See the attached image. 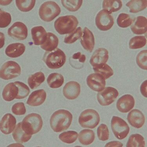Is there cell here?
Returning <instances> with one entry per match:
<instances>
[{
    "instance_id": "6da1fadb",
    "label": "cell",
    "mask_w": 147,
    "mask_h": 147,
    "mask_svg": "<svg viewBox=\"0 0 147 147\" xmlns=\"http://www.w3.org/2000/svg\"><path fill=\"white\" fill-rule=\"evenodd\" d=\"M73 116L69 111L60 109L53 114L50 118V124L53 131L61 132L69 128L71 124Z\"/></svg>"
},
{
    "instance_id": "7a4b0ae2",
    "label": "cell",
    "mask_w": 147,
    "mask_h": 147,
    "mask_svg": "<svg viewBox=\"0 0 147 147\" xmlns=\"http://www.w3.org/2000/svg\"><path fill=\"white\" fill-rule=\"evenodd\" d=\"M79 24L77 18L74 16H62L54 23L56 30L61 35L69 34L76 30Z\"/></svg>"
},
{
    "instance_id": "3957f363",
    "label": "cell",
    "mask_w": 147,
    "mask_h": 147,
    "mask_svg": "<svg viewBox=\"0 0 147 147\" xmlns=\"http://www.w3.org/2000/svg\"><path fill=\"white\" fill-rule=\"evenodd\" d=\"M43 60L49 68L56 69L62 67L66 61V56L59 48L45 53Z\"/></svg>"
},
{
    "instance_id": "277c9868",
    "label": "cell",
    "mask_w": 147,
    "mask_h": 147,
    "mask_svg": "<svg viewBox=\"0 0 147 147\" xmlns=\"http://www.w3.org/2000/svg\"><path fill=\"white\" fill-rule=\"evenodd\" d=\"M42 125L41 117L35 113L28 115L22 122V127L24 130L31 135L38 132L41 129Z\"/></svg>"
},
{
    "instance_id": "5b68a950",
    "label": "cell",
    "mask_w": 147,
    "mask_h": 147,
    "mask_svg": "<svg viewBox=\"0 0 147 147\" xmlns=\"http://www.w3.org/2000/svg\"><path fill=\"white\" fill-rule=\"evenodd\" d=\"M61 9L55 2H45L40 6L39 15L42 20L45 22H50L54 20L61 13Z\"/></svg>"
},
{
    "instance_id": "8992f818",
    "label": "cell",
    "mask_w": 147,
    "mask_h": 147,
    "mask_svg": "<svg viewBox=\"0 0 147 147\" xmlns=\"http://www.w3.org/2000/svg\"><path fill=\"white\" fill-rule=\"evenodd\" d=\"M100 118L98 113L94 109H87L80 115L79 122L84 128L94 129L99 124Z\"/></svg>"
},
{
    "instance_id": "52a82bcc",
    "label": "cell",
    "mask_w": 147,
    "mask_h": 147,
    "mask_svg": "<svg viewBox=\"0 0 147 147\" xmlns=\"http://www.w3.org/2000/svg\"><path fill=\"white\" fill-rule=\"evenodd\" d=\"M111 127L115 136L119 140L126 138L129 133L130 129L128 124L119 117H113Z\"/></svg>"
},
{
    "instance_id": "ba28073f",
    "label": "cell",
    "mask_w": 147,
    "mask_h": 147,
    "mask_svg": "<svg viewBox=\"0 0 147 147\" xmlns=\"http://www.w3.org/2000/svg\"><path fill=\"white\" fill-rule=\"evenodd\" d=\"M21 68L19 64L13 61L6 62L2 66L0 77L5 80L14 79L20 76Z\"/></svg>"
},
{
    "instance_id": "9c48e42d",
    "label": "cell",
    "mask_w": 147,
    "mask_h": 147,
    "mask_svg": "<svg viewBox=\"0 0 147 147\" xmlns=\"http://www.w3.org/2000/svg\"><path fill=\"white\" fill-rule=\"evenodd\" d=\"M119 95V92L116 89L108 87L98 93L97 100L102 106H108L114 102Z\"/></svg>"
},
{
    "instance_id": "30bf717a",
    "label": "cell",
    "mask_w": 147,
    "mask_h": 147,
    "mask_svg": "<svg viewBox=\"0 0 147 147\" xmlns=\"http://www.w3.org/2000/svg\"><path fill=\"white\" fill-rule=\"evenodd\" d=\"M112 16L105 9L101 10L95 18V24L98 28L101 31H107L112 28L114 24Z\"/></svg>"
},
{
    "instance_id": "8fae6325",
    "label": "cell",
    "mask_w": 147,
    "mask_h": 147,
    "mask_svg": "<svg viewBox=\"0 0 147 147\" xmlns=\"http://www.w3.org/2000/svg\"><path fill=\"white\" fill-rule=\"evenodd\" d=\"M28 32L26 26L20 22H15L7 31V34L9 36L19 40L25 39L27 37Z\"/></svg>"
},
{
    "instance_id": "7c38bea8",
    "label": "cell",
    "mask_w": 147,
    "mask_h": 147,
    "mask_svg": "<svg viewBox=\"0 0 147 147\" xmlns=\"http://www.w3.org/2000/svg\"><path fill=\"white\" fill-rule=\"evenodd\" d=\"M106 79L99 74H93L89 75L87 78V83L89 87L95 92L103 90L106 86Z\"/></svg>"
},
{
    "instance_id": "4fadbf2b",
    "label": "cell",
    "mask_w": 147,
    "mask_h": 147,
    "mask_svg": "<svg viewBox=\"0 0 147 147\" xmlns=\"http://www.w3.org/2000/svg\"><path fill=\"white\" fill-rule=\"evenodd\" d=\"M16 124L15 117L10 113H7L2 118L0 123L1 131L5 135L11 134L14 130Z\"/></svg>"
},
{
    "instance_id": "5bb4252c",
    "label": "cell",
    "mask_w": 147,
    "mask_h": 147,
    "mask_svg": "<svg viewBox=\"0 0 147 147\" xmlns=\"http://www.w3.org/2000/svg\"><path fill=\"white\" fill-rule=\"evenodd\" d=\"M135 104L134 97L131 95L127 94L119 98L117 101V107L120 112L126 113L134 108Z\"/></svg>"
},
{
    "instance_id": "9a60e30c",
    "label": "cell",
    "mask_w": 147,
    "mask_h": 147,
    "mask_svg": "<svg viewBox=\"0 0 147 147\" xmlns=\"http://www.w3.org/2000/svg\"><path fill=\"white\" fill-rule=\"evenodd\" d=\"M63 93L64 96L67 99H76L80 94V85L77 82H69L63 88Z\"/></svg>"
},
{
    "instance_id": "2e32d148",
    "label": "cell",
    "mask_w": 147,
    "mask_h": 147,
    "mask_svg": "<svg viewBox=\"0 0 147 147\" xmlns=\"http://www.w3.org/2000/svg\"><path fill=\"white\" fill-rule=\"evenodd\" d=\"M127 120L129 123L133 127L140 128L144 124L145 118L141 111L138 109H134L128 113Z\"/></svg>"
},
{
    "instance_id": "e0dca14e",
    "label": "cell",
    "mask_w": 147,
    "mask_h": 147,
    "mask_svg": "<svg viewBox=\"0 0 147 147\" xmlns=\"http://www.w3.org/2000/svg\"><path fill=\"white\" fill-rule=\"evenodd\" d=\"M80 39L82 46L85 50L92 52L95 46V38L92 32L87 28H85Z\"/></svg>"
},
{
    "instance_id": "ac0fdd59",
    "label": "cell",
    "mask_w": 147,
    "mask_h": 147,
    "mask_svg": "<svg viewBox=\"0 0 147 147\" xmlns=\"http://www.w3.org/2000/svg\"><path fill=\"white\" fill-rule=\"evenodd\" d=\"M109 58L108 51L105 48H99L95 50L91 57L90 62L93 67L107 63Z\"/></svg>"
},
{
    "instance_id": "d6986e66",
    "label": "cell",
    "mask_w": 147,
    "mask_h": 147,
    "mask_svg": "<svg viewBox=\"0 0 147 147\" xmlns=\"http://www.w3.org/2000/svg\"><path fill=\"white\" fill-rule=\"evenodd\" d=\"M47 98V93L44 90H39L34 91L31 93L27 104L32 107H37L42 105Z\"/></svg>"
},
{
    "instance_id": "ffe728a7",
    "label": "cell",
    "mask_w": 147,
    "mask_h": 147,
    "mask_svg": "<svg viewBox=\"0 0 147 147\" xmlns=\"http://www.w3.org/2000/svg\"><path fill=\"white\" fill-rule=\"evenodd\" d=\"M131 26L132 32L136 34L141 35L147 32V19L142 16H138L133 21Z\"/></svg>"
},
{
    "instance_id": "44dd1931",
    "label": "cell",
    "mask_w": 147,
    "mask_h": 147,
    "mask_svg": "<svg viewBox=\"0 0 147 147\" xmlns=\"http://www.w3.org/2000/svg\"><path fill=\"white\" fill-rule=\"evenodd\" d=\"M47 33L42 26L34 27L31 30L32 39L35 45H41L45 41Z\"/></svg>"
},
{
    "instance_id": "7402d4cb",
    "label": "cell",
    "mask_w": 147,
    "mask_h": 147,
    "mask_svg": "<svg viewBox=\"0 0 147 147\" xmlns=\"http://www.w3.org/2000/svg\"><path fill=\"white\" fill-rule=\"evenodd\" d=\"M25 46L23 44L16 43L10 44L6 48L5 53L7 56L17 58L22 55L25 50Z\"/></svg>"
},
{
    "instance_id": "603a6c76",
    "label": "cell",
    "mask_w": 147,
    "mask_h": 147,
    "mask_svg": "<svg viewBox=\"0 0 147 147\" xmlns=\"http://www.w3.org/2000/svg\"><path fill=\"white\" fill-rule=\"evenodd\" d=\"M19 93V89L15 83L11 82L8 84L3 90V99L7 101H11L17 98Z\"/></svg>"
},
{
    "instance_id": "cb8c5ba5",
    "label": "cell",
    "mask_w": 147,
    "mask_h": 147,
    "mask_svg": "<svg viewBox=\"0 0 147 147\" xmlns=\"http://www.w3.org/2000/svg\"><path fill=\"white\" fill-rule=\"evenodd\" d=\"M12 135L15 141L20 143L27 142L32 136V135L28 134L24 130L22 127V122L18 123L16 125Z\"/></svg>"
},
{
    "instance_id": "d4e9b609",
    "label": "cell",
    "mask_w": 147,
    "mask_h": 147,
    "mask_svg": "<svg viewBox=\"0 0 147 147\" xmlns=\"http://www.w3.org/2000/svg\"><path fill=\"white\" fill-rule=\"evenodd\" d=\"M59 44V39L55 34L51 32L47 33L45 42L40 46L43 50L47 51H53L57 48Z\"/></svg>"
},
{
    "instance_id": "484cf974",
    "label": "cell",
    "mask_w": 147,
    "mask_h": 147,
    "mask_svg": "<svg viewBox=\"0 0 147 147\" xmlns=\"http://www.w3.org/2000/svg\"><path fill=\"white\" fill-rule=\"evenodd\" d=\"M122 6V1L120 0H105L102 3L103 9L108 12L109 14L119 10Z\"/></svg>"
},
{
    "instance_id": "4316f807",
    "label": "cell",
    "mask_w": 147,
    "mask_h": 147,
    "mask_svg": "<svg viewBox=\"0 0 147 147\" xmlns=\"http://www.w3.org/2000/svg\"><path fill=\"white\" fill-rule=\"evenodd\" d=\"M47 82L50 88H58L61 87L64 84V77L58 73H52L48 76Z\"/></svg>"
},
{
    "instance_id": "83f0119b",
    "label": "cell",
    "mask_w": 147,
    "mask_h": 147,
    "mask_svg": "<svg viewBox=\"0 0 147 147\" xmlns=\"http://www.w3.org/2000/svg\"><path fill=\"white\" fill-rule=\"evenodd\" d=\"M129 7L130 12L137 13L146 8L147 0H131L126 4Z\"/></svg>"
},
{
    "instance_id": "f1b7e54d",
    "label": "cell",
    "mask_w": 147,
    "mask_h": 147,
    "mask_svg": "<svg viewBox=\"0 0 147 147\" xmlns=\"http://www.w3.org/2000/svg\"><path fill=\"white\" fill-rule=\"evenodd\" d=\"M95 138V134L92 130H82L79 134V141L80 143L84 145L91 144L94 141Z\"/></svg>"
},
{
    "instance_id": "f546056e",
    "label": "cell",
    "mask_w": 147,
    "mask_h": 147,
    "mask_svg": "<svg viewBox=\"0 0 147 147\" xmlns=\"http://www.w3.org/2000/svg\"><path fill=\"white\" fill-rule=\"evenodd\" d=\"M45 78L43 73L38 72L29 77L28 80V84L31 89L34 90L43 83L45 81Z\"/></svg>"
},
{
    "instance_id": "4dcf8cb0",
    "label": "cell",
    "mask_w": 147,
    "mask_h": 147,
    "mask_svg": "<svg viewBox=\"0 0 147 147\" xmlns=\"http://www.w3.org/2000/svg\"><path fill=\"white\" fill-rule=\"evenodd\" d=\"M93 69L96 74L102 76L105 79H107L113 76V70L108 64H101L93 67Z\"/></svg>"
},
{
    "instance_id": "1f68e13d",
    "label": "cell",
    "mask_w": 147,
    "mask_h": 147,
    "mask_svg": "<svg viewBox=\"0 0 147 147\" xmlns=\"http://www.w3.org/2000/svg\"><path fill=\"white\" fill-rule=\"evenodd\" d=\"M145 145L144 138L138 134H133L129 138L127 147H144Z\"/></svg>"
},
{
    "instance_id": "d6a6232c",
    "label": "cell",
    "mask_w": 147,
    "mask_h": 147,
    "mask_svg": "<svg viewBox=\"0 0 147 147\" xmlns=\"http://www.w3.org/2000/svg\"><path fill=\"white\" fill-rule=\"evenodd\" d=\"M146 43V38L144 36H136L129 40V47L131 49H140L144 47Z\"/></svg>"
},
{
    "instance_id": "836d02e7",
    "label": "cell",
    "mask_w": 147,
    "mask_h": 147,
    "mask_svg": "<svg viewBox=\"0 0 147 147\" xmlns=\"http://www.w3.org/2000/svg\"><path fill=\"white\" fill-rule=\"evenodd\" d=\"M35 0H16V6L22 12L30 11L35 6Z\"/></svg>"
},
{
    "instance_id": "e575fe53",
    "label": "cell",
    "mask_w": 147,
    "mask_h": 147,
    "mask_svg": "<svg viewBox=\"0 0 147 147\" xmlns=\"http://www.w3.org/2000/svg\"><path fill=\"white\" fill-rule=\"evenodd\" d=\"M63 6L70 11H76L81 7L82 5V0H62L61 1Z\"/></svg>"
},
{
    "instance_id": "d590c367",
    "label": "cell",
    "mask_w": 147,
    "mask_h": 147,
    "mask_svg": "<svg viewBox=\"0 0 147 147\" xmlns=\"http://www.w3.org/2000/svg\"><path fill=\"white\" fill-rule=\"evenodd\" d=\"M78 137L77 132L69 131L60 134L59 138L63 142L70 144L74 142L77 140Z\"/></svg>"
},
{
    "instance_id": "8d00e7d4",
    "label": "cell",
    "mask_w": 147,
    "mask_h": 147,
    "mask_svg": "<svg viewBox=\"0 0 147 147\" xmlns=\"http://www.w3.org/2000/svg\"><path fill=\"white\" fill-rule=\"evenodd\" d=\"M134 20L128 14L122 13L118 16L117 23L120 27L127 28L131 25Z\"/></svg>"
},
{
    "instance_id": "74e56055",
    "label": "cell",
    "mask_w": 147,
    "mask_h": 147,
    "mask_svg": "<svg viewBox=\"0 0 147 147\" xmlns=\"http://www.w3.org/2000/svg\"><path fill=\"white\" fill-rule=\"evenodd\" d=\"M82 35V29L81 27H79L71 33L66 35L64 39V42L65 43L72 44L81 38Z\"/></svg>"
},
{
    "instance_id": "f35d334b",
    "label": "cell",
    "mask_w": 147,
    "mask_h": 147,
    "mask_svg": "<svg viewBox=\"0 0 147 147\" xmlns=\"http://www.w3.org/2000/svg\"><path fill=\"white\" fill-rule=\"evenodd\" d=\"M19 89V93L16 99H20L25 98L29 95L30 90L28 87L23 82L16 81L14 82Z\"/></svg>"
},
{
    "instance_id": "ab89813d",
    "label": "cell",
    "mask_w": 147,
    "mask_h": 147,
    "mask_svg": "<svg viewBox=\"0 0 147 147\" xmlns=\"http://www.w3.org/2000/svg\"><path fill=\"white\" fill-rule=\"evenodd\" d=\"M147 50H142L138 54L136 58V62L139 67L142 69L147 70Z\"/></svg>"
},
{
    "instance_id": "60d3db41",
    "label": "cell",
    "mask_w": 147,
    "mask_h": 147,
    "mask_svg": "<svg viewBox=\"0 0 147 147\" xmlns=\"http://www.w3.org/2000/svg\"><path fill=\"white\" fill-rule=\"evenodd\" d=\"M97 134L100 140L104 141L109 139V129L106 124H102L99 125L97 129Z\"/></svg>"
},
{
    "instance_id": "b9f144b4",
    "label": "cell",
    "mask_w": 147,
    "mask_h": 147,
    "mask_svg": "<svg viewBox=\"0 0 147 147\" xmlns=\"http://www.w3.org/2000/svg\"><path fill=\"white\" fill-rule=\"evenodd\" d=\"M11 21V17L10 14L1 10L0 11V27H6L10 24Z\"/></svg>"
},
{
    "instance_id": "7bdbcfd3",
    "label": "cell",
    "mask_w": 147,
    "mask_h": 147,
    "mask_svg": "<svg viewBox=\"0 0 147 147\" xmlns=\"http://www.w3.org/2000/svg\"><path fill=\"white\" fill-rule=\"evenodd\" d=\"M12 111L15 115H23L26 112L25 105L23 102L17 103L13 106Z\"/></svg>"
},
{
    "instance_id": "ee69618b",
    "label": "cell",
    "mask_w": 147,
    "mask_h": 147,
    "mask_svg": "<svg viewBox=\"0 0 147 147\" xmlns=\"http://www.w3.org/2000/svg\"><path fill=\"white\" fill-rule=\"evenodd\" d=\"M86 59V57L84 55H82L81 53L79 52L77 53H75L73 55L72 57L71 60H74L72 61H78V63H81L84 64L85 62ZM77 63V64H78Z\"/></svg>"
},
{
    "instance_id": "f6af8a7d",
    "label": "cell",
    "mask_w": 147,
    "mask_h": 147,
    "mask_svg": "<svg viewBox=\"0 0 147 147\" xmlns=\"http://www.w3.org/2000/svg\"><path fill=\"white\" fill-rule=\"evenodd\" d=\"M140 92L145 97H147V80L145 81L140 86Z\"/></svg>"
},
{
    "instance_id": "bcb514c9",
    "label": "cell",
    "mask_w": 147,
    "mask_h": 147,
    "mask_svg": "<svg viewBox=\"0 0 147 147\" xmlns=\"http://www.w3.org/2000/svg\"><path fill=\"white\" fill-rule=\"evenodd\" d=\"M123 144L122 143L117 141H112L107 143L105 147H122Z\"/></svg>"
}]
</instances>
